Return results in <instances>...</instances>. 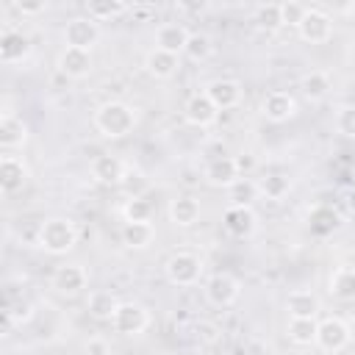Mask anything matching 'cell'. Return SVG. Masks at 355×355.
<instances>
[{
	"label": "cell",
	"mask_w": 355,
	"mask_h": 355,
	"mask_svg": "<svg viewBox=\"0 0 355 355\" xmlns=\"http://www.w3.org/2000/svg\"><path fill=\"white\" fill-rule=\"evenodd\" d=\"M28 53H31V42L19 33V31H14V28H6L3 33H0V61L3 64H19V61H25L28 58Z\"/></svg>",
	"instance_id": "obj_19"
},
{
	"label": "cell",
	"mask_w": 355,
	"mask_h": 355,
	"mask_svg": "<svg viewBox=\"0 0 355 355\" xmlns=\"http://www.w3.org/2000/svg\"><path fill=\"white\" fill-rule=\"evenodd\" d=\"M50 283H53V288H55L58 294L72 297V294H78V291L86 288L89 275H86V269H83L80 263H61V266H55Z\"/></svg>",
	"instance_id": "obj_14"
},
{
	"label": "cell",
	"mask_w": 355,
	"mask_h": 355,
	"mask_svg": "<svg viewBox=\"0 0 355 355\" xmlns=\"http://www.w3.org/2000/svg\"><path fill=\"white\" fill-rule=\"evenodd\" d=\"M86 308H89V313H92L94 319H100V322H111L114 313H116V308H119V300H116L111 291H92Z\"/></svg>",
	"instance_id": "obj_27"
},
{
	"label": "cell",
	"mask_w": 355,
	"mask_h": 355,
	"mask_svg": "<svg viewBox=\"0 0 355 355\" xmlns=\"http://www.w3.org/2000/svg\"><path fill=\"white\" fill-rule=\"evenodd\" d=\"M186 55L191 61H205L211 55V36L208 33H191L186 44Z\"/></svg>",
	"instance_id": "obj_36"
},
{
	"label": "cell",
	"mask_w": 355,
	"mask_h": 355,
	"mask_svg": "<svg viewBox=\"0 0 355 355\" xmlns=\"http://www.w3.org/2000/svg\"><path fill=\"white\" fill-rule=\"evenodd\" d=\"M202 291H205V300L214 308H230L239 300V294H241V283L233 275H227V272H216V275H211L205 280Z\"/></svg>",
	"instance_id": "obj_5"
},
{
	"label": "cell",
	"mask_w": 355,
	"mask_h": 355,
	"mask_svg": "<svg viewBox=\"0 0 355 355\" xmlns=\"http://www.w3.org/2000/svg\"><path fill=\"white\" fill-rule=\"evenodd\" d=\"M308 8H311V6L297 3V0H286V3H280V19H283V25H288V28H300V22H302V17L308 14Z\"/></svg>",
	"instance_id": "obj_35"
},
{
	"label": "cell",
	"mask_w": 355,
	"mask_h": 355,
	"mask_svg": "<svg viewBox=\"0 0 355 355\" xmlns=\"http://www.w3.org/2000/svg\"><path fill=\"white\" fill-rule=\"evenodd\" d=\"M183 116H186V122L194 125V128H208V125L216 122L219 111H216V105L208 100L205 92H194V94H189L186 103H183Z\"/></svg>",
	"instance_id": "obj_12"
},
{
	"label": "cell",
	"mask_w": 355,
	"mask_h": 355,
	"mask_svg": "<svg viewBox=\"0 0 355 355\" xmlns=\"http://www.w3.org/2000/svg\"><path fill=\"white\" fill-rule=\"evenodd\" d=\"M202 175H205V183H211L216 189H230L241 178L233 155H216V158H211Z\"/></svg>",
	"instance_id": "obj_15"
},
{
	"label": "cell",
	"mask_w": 355,
	"mask_h": 355,
	"mask_svg": "<svg viewBox=\"0 0 355 355\" xmlns=\"http://www.w3.org/2000/svg\"><path fill=\"white\" fill-rule=\"evenodd\" d=\"M316 327H319L316 319H288L286 336L297 347H311V344H316Z\"/></svg>",
	"instance_id": "obj_28"
},
{
	"label": "cell",
	"mask_w": 355,
	"mask_h": 355,
	"mask_svg": "<svg viewBox=\"0 0 355 355\" xmlns=\"http://www.w3.org/2000/svg\"><path fill=\"white\" fill-rule=\"evenodd\" d=\"M222 225L233 239H250L258 227V216L252 205H227L222 214Z\"/></svg>",
	"instance_id": "obj_10"
},
{
	"label": "cell",
	"mask_w": 355,
	"mask_h": 355,
	"mask_svg": "<svg viewBox=\"0 0 355 355\" xmlns=\"http://www.w3.org/2000/svg\"><path fill=\"white\" fill-rule=\"evenodd\" d=\"M122 216H125V222H153V205L144 197L133 194L130 200H125Z\"/></svg>",
	"instance_id": "obj_33"
},
{
	"label": "cell",
	"mask_w": 355,
	"mask_h": 355,
	"mask_svg": "<svg viewBox=\"0 0 355 355\" xmlns=\"http://www.w3.org/2000/svg\"><path fill=\"white\" fill-rule=\"evenodd\" d=\"M147 324H150V313L139 302H119V308L111 319V327L119 336H139L147 330Z\"/></svg>",
	"instance_id": "obj_7"
},
{
	"label": "cell",
	"mask_w": 355,
	"mask_h": 355,
	"mask_svg": "<svg viewBox=\"0 0 355 355\" xmlns=\"http://www.w3.org/2000/svg\"><path fill=\"white\" fill-rule=\"evenodd\" d=\"M258 191L266 200H283L291 191V180L286 175H280V172H272V175H266V178L258 180Z\"/></svg>",
	"instance_id": "obj_31"
},
{
	"label": "cell",
	"mask_w": 355,
	"mask_h": 355,
	"mask_svg": "<svg viewBox=\"0 0 355 355\" xmlns=\"http://www.w3.org/2000/svg\"><path fill=\"white\" fill-rule=\"evenodd\" d=\"M94 128L105 139H122V136L133 133L136 111H133V105H128L122 100H108L94 111Z\"/></svg>",
	"instance_id": "obj_1"
},
{
	"label": "cell",
	"mask_w": 355,
	"mask_h": 355,
	"mask_svg": "<svg viewBox=\"0 0 355 355\" xmlns=\"http://www.w3.org/2000/svg\"><path fill=\"white\" fill-rule=\"evenodd\" d=\"M178 67H180V55L164 53V50H158V47H153V50L144 55V69H147L153 78H158V80L172 78V75L178 72Z\"/></svg>",
	"instance_id": "obj_23"
},
{
	"label": "cell",
	"mask_w": 355,
	"mask_h": 355,
	"mask_svg": "<svg viewBox=\"0 0 355 355\" xmlns=\"http://www.w3.org/2000/svg\"><path fill=\"white\" fill-rule=\"evenodd\" d=\"M164 272H166V280H169L172 286L186 288V286H194V283L200 280V275H202V261H200V255H194V252H189V250H180V252H172V255L166 258Z\"/></svg>",
	"instance_id": "obj_3"
},
{
	"label": "cell",
	"mask_w": 355,
	"mask_h": 355,
	"mask_svg": "<svg viewBox=\"0 0 355 355\" xmlns=\"http://www.w3.org/2000/svg\"><path fill=\"white\" fill-rule=\"evenodd\" d=\"M58 72L69 80H80L92 72V53L89 50H78V47H64L58 53V61H55Z\"/></svg>",
	"instance_id": "obj_13"
},
{
	"label": "cell",
	"mask_w": 355,
	"mask_h": 355,
	"mask_svg": "<svg viewBox=\"0 0 355 355\" xmlns=\"http://www.w3.org/2000/svg\"><path fill=\"white\" fill-rule=\"evenodd\" d=\"M236 158V166H239V172H244V178H247V172L255 166V158L250 155V153H241V155H233Z\"/></svg>",
	"instance_id": "obj_40"
},
{
	"label": "cell",
	"mask_w": 355,
	"mask_h": 355,
	"mask_svg": "<svg viewBox=\"0 0 355 355\" xmlns=\"http://www.w3.org/2000/svg\"><path fill=\"white\" fill-rule=\"evenodd\" d=\"M336 130L347 139H355V105H341L336 111Z\"/></svg>",
	"instance_id": "obj_37"
},
{
	"label": "cell",
	"mask_w": 355,
	"mask_h": 355,
	"mask_svg": "<svg viewBox=\"0 0 355 355\" xmlns=\"http://www.w3.org/2000/svg\"><path fill=\"white\" fill-rule=\"evenodd\" d=\"M36 244L50 255H67L78 244V227L67 216H50L39 225Z\"/></svg>",
	"instance_id": "obj_2"
},
{
	"label": "cell",
	"mask_w": 355,
	"mask_h": 355,
	"mask_svg": "<svg viewBox=\"0 0 355 355\" xmlns=\"http://www.w3.org/2000/svg\"><path fill=\"white\" fill-rule=\"evenodd\" d=\"M300 89H302V94H305L308 100H324V97L330 94V89H333V80H330L327 72H322V69H311V72L302 75Z\"/></svg>",
	"instance_id": "obj_25"
},
{
	"label": "cell",
	"mask_w": 355,
	"mask_h": 355,
	"mask_svg": "<svg viewBox=\"0 0 355 355\" xmlns=\"http://www.w3.org/2000/svg\"><path fill=\"white\" fill-rule=\"evenodd\" d=\"M308 225H311L313 233L327 236V233H333V230L341 225V216H338V211L330 208V205H316V208L308 214Z\"/></svg>",
	"instance_id": "obj_29"
},
{
	"label": "cell",
	"mask_w": 355,
	"mask_h": 355,
	"mask_svg": "<svg viewBox=\"0 0 355 355\" xmlns=\"http://www.w3.org/2000/svg\"><path fill=\"white\" fill-rule=\"evenodd\" d=\"M155 239L153 222H125L122 225V244L130 250H147Z\"/></svg>",
	"instance_id": "obj_24"
},
{
	"label": "cell",
	"mask_w": 355,
	"mask_h": 355,
	"mask_svg": "<svg viewBox=\"0 0 355 355\" xmlns=\"http://www.w3.org/2000/svg\"><path fill=\"white\" fill-rule=\"evenodd\" d=\"M297 33L308 44H324L333 36V17L327 11H322V8H308V14L302 17Z\"/></svg>",
	"instance_id": "obj_8"
},
{
	"label": "cell",
	"mask_w": 355,
	"mask_h": 355,
	"mask_svg": "<svg viewBox=\"0 0 355 355\" xmlns=\"http://www.w3.org/2000/svg\"><path fill=\"white\" fill-rule=\"evenodd\" d=\"M261 114L269 119V122H288L294 114H297V100L288 94V92H269L261 103Z\"/></svg>",
	"instance_id": "obj_17"
},
{
	"label": "cell",
	"mask_w": 355,
	"mask_h": 355,
	"mask_svg": "<svg viewBox=\"0 0 355 355\" xmlns=\"http://www.w3.org/2000/svg\"><path fill=\"white\" fill-rule=\"evenodd\" d=\"M347 202H349V208H352V211H355V189H352V191H349V194H347Z\"/></svg>",
	"instance_id": "obj_41"
},
{
	"label": "cell",
	"mask_w": 355,
	"mask_h": 355,
	"mask_svg": "<svg viewBox=\"0 0 355 355\" xmlns=\"http://www.w3.org/2000/svg\"><path fill=\"white\" fill-rule=\"evenodd\" d=\"M25 141H28V125L19 116H14L11 111H6L0 116V147L6 153H11V150L25 147Z\"/></svg>",
	"instance_id": "obj_20"
},
{
	"label": "cell",
	"mask_w": 355,
	"mask_h": 355,
	"mask_svg": "<svg viewBox=\"0 0 355 355\" xmlns=\"http://www.w3.org/2000/svg\"><path fill=\"white\" fill-rule=\"evenodd\" d=\"M205 94L216 105V111H230V108H236L241 103L244 89H241V83L236 78H216V80H211L205 86Z\"/></svg>",
	"instance_id": "obj_11"
},
{
	"label": "cell",
	"mask_w": 355,
	"mask_h": 355,
	"mask_svg": "<svg viewBox=\"0 0 355 355\" xmlns=\"http://www.w3.org/2000/svg\"><path fill=\"white\" fill-rule=\"evenodd\" d=\"M128 11H130V6L122 3V0H94V3L86 6V17H92L94 22H111V19H119Z\"/></svg>",
	"instance_id": "obj_26"
},
{
	"label": "cell",
	"mask_w": 355,
	"mask_h": 355,
	"mask_svg": "<svg viewBox=\"0 0 355 355\" xmlns=\"http://www.w3.org/2000/svg\"><path fill=\"white\" fill-rule=\"evenodd\" d=\"M255 22L263 31H277L283 25V19H280V3H261L255 8Z\"/></svg>",
	"instance_id": "obj_34"
},
{
	"label": "cell",
	"mask_w": 355,
	"mask_h": 355,
	"mask_svg": "<svg viewBox=\"0 0 355 355\" xmlns=\"http://www.w3.org/2000/svg\"><path fill=\"white\" fill-rule=\"evenodd\" d=\"M258 183L250 180V178H239L230 189H227V197H230V205H252V200L258 197Z\"/></svg>",
	"instance_id": "obj_32"
},
{
	"label": "cell",
	"mask_w": 355,
	"mask_h": 355,
	"mask_svg": "<svg viewBox=\"0 0 355 355\" xmlns=\"http://www.w3.org/2000/svg\"><path fill=\"white\" fill-rule=\"evenodd\" d=\"M189 28L183 22H164L158 25L155 31V47L164 50V53H172V55H180L186 53V44H189Z\"/></svg>",
	"instance_id": "obj_16"
},
{
	"label": "cell",
	"mask_w": 355,
	"mask_h": 355,
	"mask_svg": "<svg viewBox=\"0 0 355 355\" xmlns=\"http://www.w3.org/2000/svg\"><path fill=\"white\" fill-rule=\"evenodd\" d=\"M89 172L97 183L103 186H119L125 178H128V166L119 155H111V153H103V155H94L92 164H89Z\"/></svg>",
	"instance_id": "obj_9"
},
{
	"label": "cell",
	"mask_w": 355,
	"mask_h": 355,
	"mask_svg": "<svg viewBox=\"0 0 355 355\" xmlns=\"http://www.w3.org/2000/svg\"><path fill=\"white\" fill-rule=\"evenodd\" d=\"M330 294L338 300H352L355 297V269H349V266L336 269L330 277Z\"/></svg>",
	"instance_id": "obj_30"
},
{
	"label": "cell",
	"mask_w": 355,
	"mask_h": 355,
	"mask_svg": "<svg viewBox=\"0 0 355 355\" xmlns=\"http://www.w3.org/2000/svg\"><path fill=\"white\" fill-rule=\"evenodd\" d=\"M166 216L175 227H191L197 219H200V200L189 197V194H180L175 200H169L166 205Z\"/></svg>",
	"instance_id": "obj_21"
},
{
	"label": "cell",
	"mask_w": 355,
	"mask_h": 355,
	"mask_svg": "<svg viewBox=\"0 0 355 355\" xmlns=\"http://www.w3.org/2000/svg\"><path fill=\"white\" fill-rule=\"evenodd\" d=\"M100 39V22H94L92 17H72L64 25V44L67 47H78V50H89L97 44Z\"/></svg>",
	"instance_id": "obj_6"
},
{
	"label": "cell",
	"mask_w": 355,
	"mask_h": 355,
	"mask_svg": "<svg viewBox=\"0 0 355 355\" xmlns=\"http://www.w3.org/2000/svg\"><path fill=\"white\" fill-rule=\"evenodd\" d=\"M14 8L22 14V17H33V14H44V3H14Z\"/></svg>",
	"instance_id": "obj_39"
},
{
	"label": "cell",
	"mask_w": 355,
	"mask_h": 355,
	"mask_svg": "<svg viewBox=\"0 0 355 355\" xmlns=\"http://www.w3.org/2000/svg\"><path fill=\"white\" fill-rule=\"evenodd\" d=\"M83 352H86V355H111V347H108V341H105V338L94 336V338H89V341H86Z\"/></svg>",
	"instance_id": "obj_38"
},
{
	"label": "cell",
	"mask_w": 355,
	"mask_h": 355,
	"mask_svg": "<svg viewBox=\"0 0 355 355\" xmlns=\"http://www.w3.org/2000/svg\"><path fill=\"white\" fill-rule=\"evenodd\" d=\"M25 180H28V166H25V161L6 153V155L0 158V189H3L6 194H14V191H19V189L25 186Z\"/></svg>",
	"instance_id": "obj_18"
},
{
	"label": "cell",
	"mask_w": 355,
	"mask_h": 355,
	"mask_svg": "<svg viewBox=\"0 0 355 355\" xmlns=\"http://www.w3.org/2000/svg\"><path fill=\"white\" fill-rule=\"evenodd\" d=\"M286 311H288V319H316L319 313V297L313 291H305V288H297L286 297Z\"/></svg>",
	"instance_id": "obj_22"
},
{
	"label": "cell",
	"mask_w": 355,
	"mask_h": 355,
	"mask_svg": "<svg viewBox=\"0 0 355 355\" xmlns=\"http://www.w3.org/2000/svg\"><path fill=\"white\" fill-rule=\"evenodd\" d=\"M352 341V330L338 316H324L316 327V347L324 352H341Z\"/></svg>",
	"instance_id": "obj_4"
}]
</instances>
